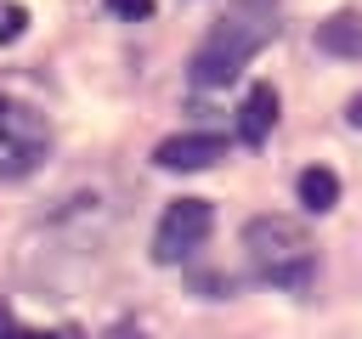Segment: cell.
<instances>
[{
    "label": "cell",
    "instance_id": "obj_14",
    "mask_svg": "<svg viewBox=\"0 0 362 339\" xmlns=\"http://www.w3.org/2000/svg\"><path fill=\"white\" fill-rule=\"evenodd\" d=\"M113 339H141V328H119V333H113Z\"/></svg>",
    "mask_w": 362,
    "mask_h": 339
},
{
    "label": "cell",
    "instance_id": "obj_10",
    "mask_svg": "<svg viewBox=\"0 0 362 339\" xmlns=\"http://www.w3.org/2000/svg\"><path fill=\"white\" fill-rule=\"evenodd\" d=\"M119 17H153V0H107Z\"/></svg>",
    "mask_w": 362,
    "mask_h": 339
},
{
    "label": "cell",
    "instance_id": "obj_3",
    "mask_svg": "<svg viewBox=\"0 0 362 339\" xmlns=\"http://www.w3.org/2000/svg\"><path fill=\"white\" fill-rule=\"evenodd\" d=\"M51 153V124L17 96H0V175H28Z\"/></svg>",
    "mask_w": 362,
    "mask_h": 339
},
{
    "label": "cell",
    "instance_id": "obj_7",
    "mask_svg": "<svg viewBox=\"0 0 362 339\" xmlns=\"http://www.w3.org/2000/svg\"><path fill=\"white\" fill-rule=\"evenodd\" d=\"M317 45L328 56H362V11H334L328 23H317Z\"/></svg>",
    "mask_w": 362,
    "mask_h": 339
},
{
    "label": "cell",
    "instance_id": "obj_11",
    "mask_svg": "<svg viewBox=\"0 0 362 339\" xmlns=\"http://www.w3.org/2000/svg\"><path fill=\"white\" fill-rule=\"evenodd\" d=\"M11 339H79V333H40V328H17Z\"/></svg>",
    "mask_w": 362,
    "mask_h": 339
},
{
    "label": "cell",
    "instance_id": "obj_13",
    "mask_svg": "<svg viewBox=\"0 0 362 339\" xmlns=\"http://www.w3.org/2000/svg\"><path fill=\"white\" fill-rule=\"evenodd\" d=\"M345 119H351V124H356V130H362V96H356V102H351V107H345Z\"/></svg>",
    "mask_w": 362,
    "mask_h": 339
},
{
    "label": "cell",
    "instance_id": "obj_4",
    "mask_svg": "<svg viewBox=\"0 0 362 339\" xmlns=\"http://www.w3.org/2000/svg\"><path fill=\"white\" fill-rule=\"evenodd\" d=\"M209 226H215V209H209L204 198H175V203L158 215V226H153V260H158V266L187 260V254L209 237Z\"/></svg>",
    "mask_w": 362,
    "mask_h": 339
},
{
    "label": "cell",
    "instance_id": "obj_2",
    "mask_svg": "<svg viewBox=\"0 0 362 339\" xmlns=\"http://www.w3.org/2000/svg\"><path fill=\"white\" fill-rule=\"evenodd\" d=\"M243 254H249L255 277H266L277 288H300L311 277L317 243L294 215H255V220H243Z\"/></svg>",
    "mask_w": 362,
    "mask_h": 339
},
{
    "label": "cell",
    "instance_id": "obj_8",
    "mask_svg": "<svg viewBox=\"0 0 362 339\" xmlns=\"http://www.w3.org/2000/svg\"><path fill=\"white\" fill-rule=\"evenodd\" d=\"M294 192H300V203H305L311 215H322V209H334V203H339V175H334V170H322V164H311V170H300Z\"/></svg>",
    "mask_w": 362,
    "mask_h": 339
},
{
    "label": "cell",
    "instance_id": "obj_1",
    "mask_svg": "<svg viewBox=\"0 0 362 339\" xmlns=\"http://www.w3.org/2000/svg\"><path fill=\"white\" fill-rule=\"evenodd\" d=\"M277 23H283L277 0H232V6L221 11V23L209 28V40L192 51V85H204V90L232 85V79L243 73V62H249L260 45H272Z\"/></svg>",
    "mask_w": 362,
    "mask_h": 339
},
{
    "label": "cell",
    "instance_id": "obj_5",
    "mask_svg": "<svg viewBox=\"0 0 362 339\" xmlns=\"http://www.w3.org/2000/svg\"><path fill=\"white\" fill-rule=\"evenodd\" d=\"M215 158H226V136H215V130H181V136H164L158 147H153V164L158 170H209Z\"/></svg>",
    "mask_w": 362,
    "mask_h": 339
},
{
    "label": "cell",
    "instance_id": "obj_9",
    "mask_svg": "<svg viewBox=\"0 0 362 339\" xmlns=\"http://www.w3.org/2000/svg\"><path fill=\"white\" fill-rule=\"evenodd\" d=\"M23 28H28V11H23L17 0H0V45H11Z\"/></svg>",
    "mask_w": 362,
    "mask_h": 339
},
{
    "label": "cell",
    "instance_id": "obj_12",
    "mask_svg": "<svg viewBox=\"0 0 362 339\" xmlns=\"http://www.w3.org/2000/svg\"><path fill=\"white\" fill-rule=\"evenodd\" d=\"M11 333H17V322H11V311L0 305V339H11Z\"/></svg>",
    "mask_w": 362,
    "mask_h": 339
},
{
    "label": "cell",
    "instance_id": "obj_6",
    "mask_svg": "<svg viewBox=\"0 0 362 339\" xmlns=\"http://www.w3.org/2000/svg\"><path fill=\"white\" fill-rule=\"evenodd\" d=\"M272 124H277V90L260 79V85L243 96V107H238V136H243L249 147H260V141L272 136Z\"/></svg>",
    "mask_w": 362,
    "mask_h": 339
}]
</instances>
